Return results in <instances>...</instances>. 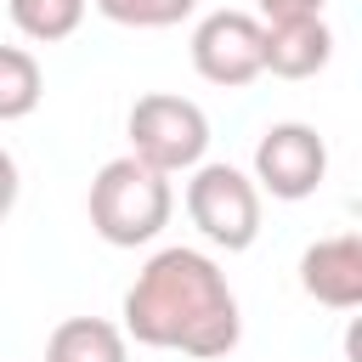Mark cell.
I'll return each mask as SVG.
<instances>
[{
    "label": "cell",
    "instance_id": "1",
    "mask_svg": "<svg viewBox=\"0 0 362 362\" xmlns=\"http://www.w3.org/2000/svg\"><path fill=\"white\" fill-rule=\"evenodd\" d=\"M119 317H124L119 322L124 339H136L147 351H181L198 362H215V356L238 351V339H243V311H238V294H232L221 260L192 243L158 249L124 288Z\"/></svg>",
    "mask_w": 362,
    "mask_h": 362
},
{
    "label": "cell",
    "instance_id": "2",
    "mask_svg": "<svg viewBox=\"0 0 362 362\" xmlns=\"http://www.w3.org/2000/svg\"><path fill=\"white\" fill-rule=\"evenodd\" d=\"M170 209H175L170 175L147 170V164L130 158V153L107 158V164L90 175V192H85L90 232H96L107 249H141V243H153V238L170 226Z\"/></svg>",
    "mask_w": 362,
    "mask_h": 362
},
{
    "label": "cell",
    "instance_id": "3",
    "mask_svg": "<svg viewBox=\"0 0 362 362\" xmlns=\"http://www.w3.org/2000/svg\"><path fill=\"white\" fill-rule=\"evenodd\" d=\"M124 136H130V158H141L158 175H187L204 164L209 153V113L192 96L175 90H147L130 102L124 113Z\"/></svg>",
    "mask_w": 362,
    "mask_h": 362
},
{
    "label": "cell",
    "instance_id": "4",
    "mask_svg": "<svg viewBox=\"0 0 362 362\" xmlns=\"http://www.w3.org/2000/svg\"><path fill=\"white\" fill-rule=\"evenodd\" d=\"M187 221L204 232V243L243 255L260 238V187L238 164H198L187 170Z\"/></svg>",
    "mask_w": 362,
    "mask_h": 362
},
{
    "label": "cell",
    "instance_id": "5",
    "mask_svg": "<svg viewBox=\"0 0 362 362\" xmlns=\"http://www.w3.org/2000/svg\"><path fill=\"white\" fill-rule=\"evenodd\" d=\"M322 175H328V141L317 136V124H305V119H277V124L260 130V141H255V170H249V181L260 187V198L272 192V198H283V204H300V198H311V192L322 187Z\"/></svg>",
    "mask_w": 362,
    "mask_h": 362
},
{
    "label": "cell",
    "instance_id": "6",
    "mask_svg": "<svg viewBox=\"0 0 362 362\" xmlns=\"http://www.w3.org/2000/svg\"><path fill=\"white\" fill-rule=\"evenodd\" d=\"M192 68L221 90H243L260 79V17L255 11H209L192 28Z\"/></svg>",
    "mask_w": 362,
    "mask_h": 362
},
{
    "label": "cell",
    "instance_id": "7",
    "mask_svg": "<svg viewBox=\"0 0 362 362\" xmlns=\"http://www.w3.org/2000/svg\"><path fill=\"white\" fill-rule=\"evenodd\" d=\"M300 288L328 311H356L362 305V238L356 232H334V238L305 243Z\"/></svg>",
    "mask_w": 362,
    "mask_h": 362
},
{
    "label": "cell",
    "instance_id": "8",
    "mask_svg": "<svg viewBox=\"0 0 362 362\" xmlns=\"http://www.w3.org/2000/svg\"><path fill=\"white\" fill-rule=\"evenodd\" d=\"M334 62V28L322 17H283L260 23V74L277 79H317Z\"/></svg>",
    "mask_w": 362,
    "mask_h": 362
},
{
    "label": "cell",
    "instance_id": "9",
    "mask_svg": "<svg viewBox=\"0 0 362 362\" xmlns=\"http://www.w3.org/2000/svg\"><path fill=\"white\" fill-rule=\"evenodd\" d=\"M45 362H130V339L107 317H62L45 339Z\"/></svg>",
    "mask_w": 362,
    "mask_h": 362
},
{
    "label": "cell",
    "instance_id": "10",
    "mask_svg": "<svg viewBox=\"0 0 362 362\" xmlns=\"http://www.w3.org/2000/svg\"><path fill=\"white\" fill-rule=\"evenodd\" d=\"M45 96V74H40V57L23 51V45H0V124H17L40 107Z\"/></svg>",
    "mask_w": 362,
    "mask_h": 362
},
{
    "label": "cell",
    "instance_id": "11",
    "mask_svg": "<svg viewBox=\"0 0 362 362\" xmlns=\"http://www.w3.org/2000/svg\"><path fill=\"white\" fill-rule=\"evenodd\" d=\"M85 6H90V0H6L11 28H17L23 40H34V45L68 40V34L85 23Z\"/></svg>",
    "mask_w": 362,
    "mask_h": 362
},
{
    "label": "cell",
    "instance_id": "12",
    "mask_svg": "<svg viewBox=\"0 0 362 362\" xmlns=\"http://www.w3.org/2000/svg\"><path fill=\"white\" fill-rule=\"evenodd\" d=\"M119 28H175L198 11V0H90Z\"/></svg>",
    "mask_w": 362,
    "mask_h": 362
},
{
    "label": "cell",
    "instance_id": "13",
    "mask_svg": "<svg viewBox=\"0 0 362 362\" xmlns=\"http://www.w3.org/2000/svg\"><path fill=\"white\" fill-rule=\"evenodd\" d=\"M328 0H255L260 23H283V17H322Z\"/></svg>",
    "mask_w": 362,
    "mask_h": 362
},
{
    "label": "cell",
    "instance_id": "14",
    "mask_svg": "<svg viewBox=\"0 0 362 362\" xmlns=\"http://www.w3.org/2000/svg\"><path fill=\"white\" fill-rule=\"evenodd\" d=\"M17 192H23V170H17V158L0 147V221L17 209Z\"/></svg>",
    "mask_w": 362,
    "mask_h": 362
}]
</instances>
